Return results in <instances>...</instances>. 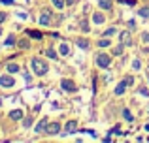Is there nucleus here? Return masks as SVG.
<instances>
[{
    "label": "nucleus",
    "mask_w": 149,
    "mask_h": 143,
    "mask_svg": "<svg viewBox=\"0 0 149 143\" xmlns=\"http://www.w3.org/2000/svg\"><path fill=\"white\" fill-rule=\"evenodd\" d=\"M32 70L36 75H45L47 73V64H45V60H42V59H32Z\"/></svg>",
    "instance_id": "1"
},
{
    "label": "nucleus",
    "mask_w": 149,
    "mask_h": 143,
    "mask_svg": "<svg viewBox=\"0 0 149 143\" xmlns=\"http://www.w3.org/2000/svg\"><path fill=\"white\" fill-rule=\"evenodd\" d=\"M109 64H111V57H109V55H104V53L96 55V66H100V68H108Z\"/></svg>",
    "instance_id": "2"
},
{
    "label": "nucleus",
    "mask_w": 149,
    "mask_h": 143,
    "mask_svg": "<svg viewBox=\"0 0 149 143\" xmlns=\"http://www.w3.org/2000/svg\"><path fill=\"white\" fill-rule=\"evenodd\" d=\"M132 81H134V79H132L130 75H128V77H125V79L121 81L119 85H117V88H115V94H117V96H119V94H123V92L127 90V87H128V85H132Z\"/></svg>",
    "instance_id": "3"
},
{
    "label": "nucleus",
    "mask_w": 149,
    "mask_h": 143,
    "mask_svg": "<svg viewBox=\"0 0 149 143\" xmlns=\"http://www.w3.org/2000/svg\"><path fill=\"white\" fill-rule=\"evenodd\" d=\"M15 85V79L11 77V73L8 72L6 75H0V87H6V88H10V87H13Z\"/></svg>",
    "instance_id": "4"
},
{
    "label": "nucleus",
    "mask_w": 149,
    "mask_h": 143,
    "mask_svg": "<svg viewBox=\"0 0 149 143\" xmlns=\"http://www.w3.org/2000/svg\"><path fill=\"white\" fill-rule=\"evenodd\" d=\"M45 132H47L49 136H57V134L61 132V122H49V124L45 126Z\"/></svg>",
    "instance_id": "5"
},
{
    "label": "nucleus",
    "mask_w": 149,
    "mask_h": 143,
    "mask_svg": "<svg viewBox=\"0 0 149 143\" xmlns=\"http://www.w3.org/2000/svg\"><path fill=\"white\" fill-rule=\"evenodd\" d=\"M119 40H121V44L127 45V47H130V45H132V36H130L128 30H123V32L119 34Z\"/></svg>",
    "instance_id": "6"
},
{
    "label": "nucleus",
    "mask_w": 149,
    "mask_h": 143,
    "mask_svg": "<svg viewBox=\"0 0 149 143\" xmlns=\"http://www.w3.org/2000/svg\"><path fill=\"white\" fill-rule=\"evenodd\" d=\"M77 130V122L76 121H68L64 126V136H70V134H74Z\"/></svg>",
    "instance_id": "7"
},
{
    "label": "nucleus",
    "mask_w": 149,
    "mask_h": 143,
    "mask_svg": "<svg viewBox=\"0 0 149 143\" xmlns=\"http://www.w3.org/2000/svg\"><path fill=\"white\" fill-rule=\"evenodd\" d=\"M51 23V11L49 10H44L42 11V17H40V25L42 26H47Z\"/></svg>",
    "instance_id": "8"
},
{
    "label": "nucleus",
    "mask_w": 149,
    "mask_h": 143,
    "mask_svg": "<svg viewBox=\"0 0 149 143\" xmlns=\"http://www.w3.org/2000/svg\"><path fill=\"white\" fill-rule=\"evenodd\" d=\"M61 87L64 88V90H68V92H74V90H76V83H74V81H70V79H62L61 81Z\"/></svg>",
    "instance_id": "9"
},
{
    "label": "nucleus",
    "mask_w": 149,
    "mask_h": 143,
    "mask_svg": "<svg viewBox=\"0 0 149 143\" xmlns=\"http://www.w3.org/2000/svg\"><path fill=\"white\" fill-rule=\"evenodd\" d=\"M98 4H100L102 10H106V11H111V8H113L111 0H98Z\"/></svg>",
    "instance_id": "10"
},
{
    "label": "nucleus",
    "mask_w": 149,
    "mask_h": 143,
    "mask_svg": "<svg viewBox=\"0 0 149 143\" xmlns=\"http://www.w3.org/2000/svg\"><path fill=\"white\" fill-rule=\"evenodd\" d=\"M10 119H13V121H19V119H23V111L21 109H13L10 113Z\"/></svg>",
    "instance_id": "11"
},
{
    "label": "nucleus",
    "mask_w": 149,
    "mask_h": 143,
    "mask_svg": "<svg viewBox=\"0 0 149 143\" xmlns=\"http://www.w3.org/2000/svg\"><path fill=\"white\" fill-rule=\"evenodd\" d=\"M45 126H47V121H45V119H42V121L38 122V126H36V134H42L45 130Z\"/></svg>",
    "instance_id": "12"
},
{
    "label": "nucleus",
    "mask_w": 149,
    "mask_h": 143,
    "mask_svg": "<svg viewBox=\"0 0 149 143\" xmlns=\"http://www.w3.org/2000/svg\"><path fill=\"white\" fill-rule=\"evenodd\" d=\"M19 70H21V68H19V64H15V62H10V64H8V72H10V73H17Z\"/></svg>",
    "instance_id": "13"
},
{
    "label": "nucleus",
    "mask_w": 149,
    "mask_h": 143,
    "mask_svg": "<svg viewBox=\"0 0 149 143\" xmlns=\"http://www.w3.org/2000/svg\"><path fill=\"white\" fill-rule=\"evenodd\" d=\"M93 21H95L96 25H100V23H104V21H106V17H104L102 13H95V15H93Z\"/></svg>",
    "instance_id": "14"
},
{
    "label": "nucleus",
    "mask_w": 149,
    "mask_h": 143,
    "mask_svg": "<svg viewBox=\"0 0 149 143\" xmlns=\"http://www.w3.org/2000/svg\"><path fill=\"white\" fill-rule=\"evenodd\" d=\"M98 45H100V47H109V45H111V41H109L108 36H106V38H102V40H98Z\"/></svg>",
    "instance_id": "15"
},
{
    "label": "nucleus",
    "mask_w": 149,
    "mask_h": 143,
    "mask_svg": "<svg viewBox=\"0 0 149 143\" xmlns=\"http://www.w3.org/2000/svg\"><path fill=\"white\" fill-rule=\"evenodd\" d=\"M45 57L47 59H53V60H57V53H55V49H45Z\"/></svg>",
    "instance_id": "16"
},
{
    "label": "nucleus",
    "mask_w": 149,
    "mask_h": 143,
    "mask_svg": "<svg viewBox=\"0 0 149 143\" xmlns=\"http://www.w3.org/2000/svg\"><path fill=\"white\" fill-rule=\"evenodd\" d=\"M51 2H53V6L57 8V10H62L64 4H66V0H51Z\"/></svg>",
    "instance_id": "17"
},
{
    "label": "nucleus",
    "mask_w": 149,
    "mask_h": 143,
    "mask_svg": "<svg viewBox=\"0 0 149 143\" xmlns=\"http://www.w3.org/2000/svg\"><path fill=\"white\" fill-rule=\"evenodd\" d=\"M58 51H61V55H68V53H70V47L66 44H61V45H58Z\"/></svg>",
    "instance_id": "18"
},
{
    "label": "nucleus",
    "mask_w": 149,
    "mask_h": 143,
    "mask_svg": "<svg viewBox=\"0 0 149 143\" xmlns=\"http://www.w3.org/2000/svg\"><path fill=\"white\" fill-rule=\"evenodd\" d=\"M123 117H125V121H128V122L134 121V117H132V113H130L128 109H123Z\"/></svg>",
    "instance_id": "19"
},
{
    "label": "nucleus",
    "mask_w": 149,
    "mask_h": 143,
    "mask_svg": "<svg viewBox=\"0 0 149 143\" xmlns=\"http://www.w3.org/2000/svg\"><path fill=\"white\" fill-rule=\"evenodd\" d=\"M77 45H79L81 49H87L89 47V41L87 40H77Z\"/></svg>",
    "instance_id": "20"
},
{
    "label": "nucleus",
    "mask_w": 149,
    "mask_h": 143,
    "mask_svg": "<svg viewBox=\"0 0 149 143\" xmlns=\"http://www.w3.org/2000/svg\"><path fill=\"white\" fill-rule=\"evenodd\" d=\"M29 36H30V38H36V40H40V38H42V32H34V30H29Z\"/></svg>",
    "instance_id": "21"
},
{
    "label": "nucleus",
    "mask_w": 149,
    "mask_h": 143,
    "mask_svg": "<svg viewBox=\"0 0 149 143\" xmlns=\"http://www.w3.org/2000/svg\"><path fill=\"white\" fill-rule=\"evenodd\" d=\"M140 15H142V17H149V8H142V10H140Z\"/></svg>",
    "instance_id": "22"
},
{
    "label": "nucleus",
    "mask_w": 149,
    "mask_h": 143,
    "mask_svg": "<svg viewBox=\"0 0 149 143\" xmlns=\"http://www.w3.org/2000/svg\"><path fill=\"white\" fill-rule=\"evenodd\" d=\"M13 41H15V38H13V36H8V40H6V45L10 47V45H13Z\"/></svg>",
    "instance_id": "23"
},
{
    "label": "nucleus",
    "mask_w": 149,
    "mask_h": 143,
    "mask_svg": "<svg viewBox=\"0 0 149 143\" xmlns=\"http://www.w3.org/2000/svg\"><path fill=\"white\" fill-rule=\"evenodd\" d=\"M132 68H134V70H140V68H142V64H140V60H134V62H132Z\"/></svg>",
    "instance_id": "24"
},
{
    "label": "nucleus",
    "mask_w": 149,
    "mask_h": 143,
    "mask_svg": "<svg viewBox=\"0 0 149 143\" xmlns=\"http://www.w3.org/2000/svg\"><path fill=\"white\" fill-rule=\"evenodd\" d=\"M142 40L146 41V44H149V34H147V32H143V34H142Z\"/></svg>",
    "instance_id": "25"
},
{
    "label": "nucleus",
    "mask_w": 149,
    "mask_h": 143,
    "mask_svg": "<svg viewBox=\"0 0 149 143\" xmlns=\"http://www.w3.org/2000/svg\"><path fill=\"white\" fill-rule=\"evenodd\" d=\"M19 45H21V47H23V49H26V47H29V45H30V44H29V41H25V40H23V41H19Z\"/></svg>",
    "instance_id": "26"
},
{
    "label": "nucleus",
    "mask_w": 149,
    "mask_h": 143,
    "mask_svg": "<svg viewBox=\"0 0 149 143\" xmlns=\"http://www.w3.org/2000/svg\"><path fill=\"white\" fill-rule=\"evenodd\" d=\"M6 17H8V15L4 13V11H0V23H4V21H6Z\"/></svg>",
    "instance_id": "27"
},
{
    "label": "nucleus",
    "mask_w": 149,
    "mask_h": 143,
    "mask_svg": "<svg viewBox=\"0 0 149 143\" xmlns=\"http://www.w3.org/2000/svg\"><path fill=\"white\" fill-rule=\"evenodd\" d=\"M113 53H115V55H121V53H123V47H121V45H119V47H115V51H113Z\"/></svg>",
    "instance_id": "28"
},
{
    "label": "nucleus",
    "mask_w": 149,
    "mask_h": 143,
    "mask_svg": "<svg viewBox=\"0 0 149 143\" xmlns=\"http://www.w3.org/2000/svg\"><path fill=\"white\" fill-rule=\"evenodd\" d=\"M113 32H115V28H108V30H106V36H111Z\"/></svg>",
    "instance_id": "29"
},
{
    "label": "nucleus",
    "mask_w": 149,
    "mask_h": 143,
    "mask_svg": "<svg viewBox=\"0 0 149 143\" xmlns=\"http://www.w3.org/2000/svg\"><path fill=\"white\" fill-rule=\"evenodd\" d=\"M121 2H127V4H130V6H134L136 0H121Z\"/></svg>",
    "instance_id": "30"
},
{
    "label": "nucleus",
    "mask_w": 149,
    "mask_h": 143,
    "mask_svg": "<svg viewBox=\"0 0 149 143\" xmlns=\"http://www.w3.org/2000/svg\"><path fill=\"white\" fill-rule=\"evenodd\" d=\"M2 2H4V4H13L15 0H2Z\"/></svg>",
    "instance_id": "31"
},
{
    "label": "nucleus",
    "mask_w": 149,
    "mask_h": 143,
    "mask_svg": "<svg viewBox=\"0 0 149 143\" xmlns=\"http://www.w3.org/2000/svg\"><path fill=\"white\" fill-rule=\"evenodd\" d=\"M74 2H76V0H66V4H68V6H72Z\"/></svg>",
    "instance_id": "32"
},
{
    "label": "nucleus",
    "mask_w": 149,
    "mask_h": 143,
    "mask_svg": "<svg viewBox=\"0 0 149 143\" xmlns=\"http://www.w3.org/2000/svg\"><path fill=\"white\" fill-rule=\"evenodd\" d=\"M0 34H2V28H0Z\"/></svg>",
    "instance_id": "33"
}]
</instances>
